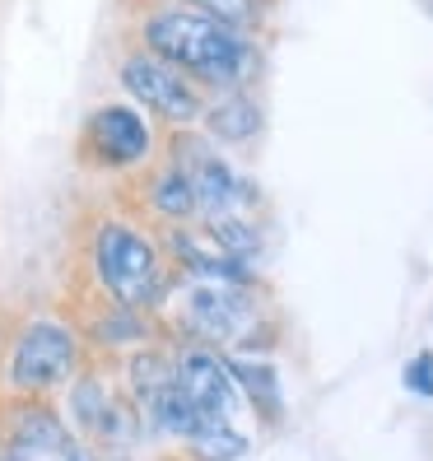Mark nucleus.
<instances>
[{"instance_id":"1","label":"nucleus","mask_w":433,"mask_h":461,"mask_svg":"<svg viewBox=\"0 0 433 461\" xmlns=\"http://www.w3.org/2000/svg\"><path fill=\"white\" fill-rule=\"evenodd\" d=\"M145 51L158 61H168L173 70H182L192 85H210V89H229L238 94L242 79H252L257 70V47L248 42V33H233L224 23H214L186 5H168L154 10L140 23Z\"/></svg>"},{"instance_id":"2","label":"nucleus","mask_w":433,"mask_h":461,"mask_svg":"<svg viewBox=\"0 0 433 461\" xmlns=\"http://www.w3.org/2000/svg\"><path fill=\"white\" fill-rule=\"evenodd\" d=\"M89 266H94V285L103 289L107 303L117 308H158L168 298V261L164 248L126 220H103L89 238Z\"/></svg>"},{"instance_id":"3","label":"nucleus","mask_w":433,"mask_h":461,"mask_svg":"<svg viewBox=\"0 0 433 461\" xmlns=\"http://www.w3.org/2000/svg\"><path fill=\"white\" fill-rule=\"evenodd\" d=\"M164 303L186 345H205V349H220V355H238L261 327V303L252 285L182 280L168 289Z\"/></svg>"},{"instance_id":"4","label":"nucleus","mask_w":433,"mask_h":461,"mask_svg":"<svg viewBox=\"0 0 433 461\" xmlns=\"http://www.w3.org/2000/svg\"><path fill=\"white\" fill-rule=\"evenodd\" d=\"M85 373V340L61 317H29L5 349V387L29 401L70 387Z\"/></svg>"},{"instance_id":"5","label":"nucleus","mask_w":433,"mask_h":461,"mask_svg":"<svg viewBox=\"0 0 433 461\" xmlns=\"http://www.w3.org/2000/svg\"><path fill=\"white\" fill-rule=\"evenodd\" d=\"M66 405H70L75 438L89 443L94 452L98 447L117 452V447H131V443L145 438V424H140V415H135V405L122 392L107 387L103 373H79L66 387Z\"/></svg>"},{"instance_id":"6","label":"nucleus","mask_w":433,"mask_h":461,"mask_svg":"<svg viewBox=\"0 0 433 461\" xmlns=\"http://www.w3.org/2000/svg\"><path fill=\"white\" fill-rule=\"evenodd\" d=\"M173 164L192 177L196 186V210H201V224H214V220H238V214H248L257 205V186L242 177L229 158L196 140V135H182V140L173 145Z\"/></svg>"},{"instance_id":"7","label":"nucleus","mask_w":433,"mask_h":461,"mask_svg":"<svg viewBox=\"0 0 433 461\" xmlns=\"http://www.w3.org/2000/svg\"><path fill=\"white\" fill-rule=\"evenodd\" d=\"M117 79L135 103H145V113L164 117L173 126H192V122L205 117L201 89L182 70H173L168 61L149 57V51H131V57L122 61V70H117Z\"/></svg>"},{"instance_id":"8","label":"nucleus","mask_w":433,"mask_h":461,"mask_svg":"<svg viewBox=\"0 0 433 461\" xmlns=\"http://www.w3.org/2000/svg\"><path fill=\"white\" fill-rule=\"evenodd\" d=\"M79 447L70 420L47 396L14 401L0 420V461H66Z\"/></svg>"},{"instance_id":"9","label":"nucleus","mask_w":433,"mask_h":461,"mask_svg":"<svg viewBox=\"0 0 433 461\" xmlns=\"http://www.w3.org/2000/svg\"><path fill=\"white\" fill-rule=\"evenodd\" d=\"M168 368H173V387L192 401L205 420H233L242 396H238V383H233L229 355L182 340L177 349H168Z\"/></svg>"},{"instance_id":"10","label":"nucleus","mask_w":433,"mask_h":461,"mask_svg":"<svg viewBox=\"0 0 433 461\" xmlns=\"http://www.w3.org/2000/svg\"><path fill=\"white\" fill-rule=\"evenodd\" d=\"M154 149V131L145 113H135L131 103H103L85 122V154L94 168L122 173V168H140Z\"/></svg>"},{"instance_id":"11","label":"nucleus","mask_w":433,"mask_h":461,"mask_svg":"<svg viewBox=\"0 0 433 461\" xmlns=\"http://www.w3.org/2000/svg\"><path fill=\"white\" fill-rule=\"evenodd\" d=\"M238 396L257 411L261 424H280L284 420V387H280V368L266 355H229Z\"/></svg>"},{"instance_id":"12","label":"nucleus","mask_w":433,"mask_h":461,"mask_svg":"<svg viewBox=\"0 0 433 461\" xmlns=\"http://www.w3.org/2000/svg\"><path fill=\"white\" fill-rule=\"evenodd\" d=\"M149 210H154L168 229H186V224L201 220L196 186H192V177H186L177 164H164V168L149 177Z\"/></svg>"},{"instance_id":"13","label":"nucleus","mask_w":433,"mask_h":461,"mask_svg":"<svg viewBox=\"0 0 433 461\" xmlns=\"http://www.w3.org/2000/svg\"><path fill=\"white\" fill-rule=\"evenodd\" d=\"M205 126L214 145H248L261 131V107L248 94H229L214 107H205Z\"/></svg>"},{"instance_id":"14","label":"nucleus","mask_w":433,"mask_h":461,"mask_svg":"<svg viewBox=\"0 0 433 461\" xmlns=\"http://www.w3.org/2000/svg\"><path fill=\"white\" fill-rule=\"evenodd\" d=\"M89 336L107 349H126V345H145L154 336L149 327V312L140 308H117V303H107L94 321H89Z\"/></svg>"},{"instance_id":"15","label":"nucleus","mask_w":433,"mask_h":461,"mask_svg":"<svg viewBox=\"0 0 433 461\" xmlns=\"http://www.w3.org/2000/svg\"><path fill=\"white\" fill-rule=\"evenodd\" d=\"M186 452H192L196 461H238L242 452H248V433H238L233 420H210L192 443H186Z\"/></svg>"},{"instance_id":"16","label":"nucleus","mask_w":433,"mask_h":461,"mask_svg":"<svg viewBox=\"0 0 433 461\" xmlns=\"http://www.w3.org/2000/svg\"><path fill=\"white\" fill-rule=\"evenodd\" d=\"M177 5L196 10V14H205L214 23H224V29H233V33H248L257 23V0H177Z\"/></svg>"},{"instance_id":"17","label":"nucleus","mask_w":433,"mask_h":461,"mask_svg":"<svg viewBox=\"0 0 433 461\" xmlns=\"http://www.w3.org/2000/svg\"><path fill=\"white\" fill-rule=\"evenodd\" d=\"M401 383H405V392H410V396L433 401V349H419V355H415L410 364H405Z\"/></svg>"},{"instance_id":"18","label":"nucleus","mask_w":433,"mask_h":461,"mask_svg":"<svg viewBox=\"0 0 433 461\" xmlns=\"http://www.w3.org/2000/svg\"><path fill=\"white\" fill-rule=\"evenodd\" d=\"M66 461H103V456H98V452H94L89 443H79V447H75V452H70Z\"/></svg>"}]
</instances>
